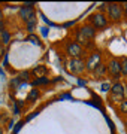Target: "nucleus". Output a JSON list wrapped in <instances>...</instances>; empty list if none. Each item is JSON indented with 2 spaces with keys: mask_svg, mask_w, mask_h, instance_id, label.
<instances>
[{
  "mask_svg": "<svg viewBox=\"0 0 127 134\" xmlns=\"http://www.w3.org/2000/svg\"><path fill=\"white\" fill-rule=\"evenodd\" d=\"M96 36V29L91 24H85L76 31V42L81 43H87L88 40H93Z\"/></svg>",
  "mask_w": 127,
  "mask_h": 134,
  "instance_id": "obj_1",
  "label": "nucleus"
},
{
  "mask_svg": "<svg viewBox=\"0 0 127 134\" xmlns=\"http://www.w3.org/2000/svg\"><path fill=\"white\" fill-rule=\"evenodd\" d=\"M123 16V3H108V18L112 23H121Z\"/></svg>",
  "mask_w": 127,
  "mask_h": 134,
  "instance_id": "obj_2",
  "label": "nucleus"
},
{
  "mask_svg": "<svg viewBox=\"0 0 127 134\" xmlns=\"http://www.w3.org/2000/svg\"><path fill=\"white\" fill-rule=\"evenodd\" d=\"M108 73H109L111 77L115 79V81H120V79H121L123 73H121V63H120V58L111 57V60L108 61Z\"/></svg>",
  "mask_w": 127,
  "mask_h": 134,
  "instance_id": "obj_3",
  "label": "nucleus"
},
{
  "mask_svg": "<svg viewBox=\"0 0 127 134\" xmlns=\"http://www.w3.org/2000/svg\"><path fill=\"white\" fill-rule=\"evenodd\" d=\"M88 24H91L96 30H100V29H105L108 25V16L105 14H100V12H94V14L90 15V18H88Z\"/></svg>",
  "mask_w": 127,
  "mask_h": 134,
  "instance_id": "obj_4",
  "label": "nucleus"
},
{
  "mask_svg": "<svg viewBox=\"0 0 127 134\" xmlns=\"http://www.w3.org/2000/svg\"><path fill=\"white\" fill-rule=\"evenodd\" d=\"M64 51H66V54H67L70 58H82V54H84L82 46H81L76 40H70V42L66 43Z\"/></svg>",
  "mask_w": 127,
  "mask_h": 134,
  "instance_id": "obj_5",
  "label": "nucleus"
},
{
  "mask_svg": "<svg viewBox=\"0 0 127 134\" xmlns=\"http://www.w3.org/2000/svg\"><path fill=\"white\" fill-rule=\"evenodd\" d=\"M67 66H69L70 73H73V75H82V73L87 70L85 61H84L82 58H70L69 63H67Z\"/></svg>",
  "mask_w": 127,
  "mask_h": 134,
  "instance_id": "obj_6",
  "label": "nucleus"
},
{
  "mask_svg": "<svg viewBox=\"0 0 127 134\" xmlns=\"http://www.w3.org/2000/svg\"><path fill=\"white\" fill-rule=\"evenodd\" d=\"M18 15H20V18L24 21V24L25 23H29L30 19H33V18H38V15H36V10H34L33 6H21L20 10H18Z\"/></svg>",
  "mask_w": 127,
  "mask_h": 134,
  "instance_id": "obj_7",
  "label": "nucleus"
},
{
  "mask_svg": "<svg viewBox=\"0 0 127 134\" xmlns=\"http://www.w3.org/2000/svg\"><path fill=\"white\" fill-rule=\"evenodd\" d=\"M100 54L99 52H93L90 57L85 60V67H87L88 72H93L94 69L97 67V64H100Z\"/></svg>",
  "mask_w": 127,
  "mask_h": 134,
  "instance_id": "obj_8",
  "label": "nucleus"
},
{
  "mask_svg": "<svg viewBox=\"0 0 127 134\" xmlns=\"http://www.w3.org/2000/svg\"><path fill=\"white\" fill-rule=\"evenodd\" d=\"M109 94H112V96H123L124 97V83L121 81H115L111 86V91Z\"/></svg>",
  "mask_w": 127,
  "mask_h": 134,
  "instance_id": "obj_9",
  "label": "nucleus"
},
{
  "mask_svg": "<svg viewBox=\"0 0 127 134\" xmlns=\"http://www.w3.org/2000/svg\"><path fill=\"white\" fill-rule=\"evenodd\" d=\"M108 73V64H103V63H100V64H97V67L93 70V75L96 79H102V77L106 76Z\"/></svg>",
  "mask_w": 127,
  "mask_h": 134,
  "instance_id": "obj_10",
  "label": "nucleus"
},
{
  "mask_svg": "<svg viewBox=\"0 0 127 134\" xmlns=\"http://www.w3.org/2000/svg\"><path fill=\"white\" fill-rule=\"evenodd\" d=\"M39 97H40L39 90H30L29 96H27V101H34V100H38Z\"/></svg>",
  "mask_w": 127,
  "mask_h": 134,
  "instance_id": "obj_11",
  "label": "nucleus"
},
{
  "mask_svg": "<svg viewBox=\"0 0 127 134\" xmlns=\"http://www.w3.org/2000/svg\"><path fill=\"white\" fill-rule=\"evenodd\" d=\"M120 63H121V73H123V76L126 77L127 76V57L126 55L120 57Z\"/></svg>",
  "mask_w": 127,
  "mask_h": 134,
  "instance_id": "obj_12",
  "label": "nucleus"
},
{
  "mask_svg": "<svg viewBox=\"0 0 127 134\" xmlns=\"http://www.w3.org/2000/svg\"><path fill=\"white\" fill-rule=\"evenodd\" d=\"M36 25H38V18H33V19H30L29 23H25V29H27V31L33 33Z\"/></svg>",
  "mask_w": 127,
  "mask_h": 134,
  "instance_id": "obj_13",
  "label": "nucleus"
},
{
  "mask_svg": "<svg viewBox=\"0 0 127 134\" xmlns=\"http://www.w3.org/2000/svg\"><path fill=\"white\" fill-rule=\"evenodd\" d=\"M33 73L38 76V75H40V77H44V75L46 73V67L45 66H39V67H36V69H33Z\"/></svg>",
  "mask_w": 127,
  "mask_h": 134,
  "instance_id": "obj_14",
  "label": "nucleus"
},
{
  "mask_svg": "<svg viewBox=\"0 0 127 134\" xmlns=\"http://www.w3.org/2000/svg\"><path fill=\"white\" fill-rule=\"evenodd\" d=\"M0 42L3 43V45H8L9 43V33L8 31H3V33H0Z\"/></svg>",
  "mask_w": 127,
  "mask_h": 134,
  "instance_id": "obj_15",
  "label": "nucleus"
},
{
  "mask_svg": "<svg viewBox=\"0 0 127 134\" xmlns=\"http://www.w3.org/2000/svg\"><path fill=\"white\" fill-rule=\"evenodd\" d=\"M48 82H49L48 77H36L31 83H33V85H42V83H48Z\"/></svg>",
  "mask_w": 127,
  "mask_h": 134,
  "instance_id": "obj_16",
  "label": "nucleus"
},
{
  "mask_svg": "<svg viewBox=\"0 0 127 134\" xmlns=\"http://www.w3.org/2000/svg\"><path fill=\"white\" fill-rule=\"evenodd\" d=\"M120 112L123 115H127V100H123L121 104H120Z\"/></svg>",
  "mask_w": 127,
  "mask_h": 134,
  "instance_id": "obj_17",
  "label": "nucleus"
},
{
  "mask_svg": "<svg viewBox=\"0 0 127 134\" xmlns=\"http://www.w3.org/2000/svg\"><path fill=\"white\" fill-rule=\"evenodd\" d=\"M27 40H31L33 43H38V45H40V39L38 37V36H33V34H30L29 37H27Z\"/></svg>",
  "mask_w": 127,
  "mask_h": 134,
  "instance_id": "obj_18",
  "label": "nucleus"
},
{
  "mask_svg": "<svg viewBox=\"0 0 127 134\" xmlns=\"http://www.w3.org/2000/svg\"><path fill=\"white\" fill-rule=\"evenodd\" d=\"M111 83H106V82H105V83H102V91H105V92H108V91H111Z\"/></svg>",
  "mask_w": 127,
  "mask_h": 134,
  "instance_id": "obj_19",
  "label": "nucleus"
},
{
  "mask_svg": "<svg viewBox=\"0 0 127 134\" xmlns=\"http://www.w3.org/2000/svg\"><path fill=\"white\" fill-rule=\"evenodd\" d=\"M5 45H3V43L0 42V57H3V55H5Z\"/></svg>",
  "mask_w": 127,
  "mask_h": 134,
  "instance_id": "obj_20",
  "label": "nucleus"
},
{
  "mask_svg": "<svg viewBox=\"0 0 127 134\" xmlns=\"http://www.w3.org/2000/svg\"><path fill=\"white\" fill-rule=\"evenodd\" d=\"M123 14L127 18V3H123Z\"/></svg>",
  "mask_w": 127,
  "mask_h": 134,
  "instance_id": "obj_21",
  "label": "nucleus"
},
{
  "mask_svg": "<svg viewBox=\"0 0 127 134\" xmlns=\"http://www.w3.org/2000/svg\"><path fill=\"white\" fill-rule=\"evenodd\" d=\"M3 31H5V23L0 21V33H3Z\"/></svg>",
  "mask_w": 127,
  "mask_h": 134,
  "instance_id": "obj_22",
  "label": "nucleus"
},
{
  "mask_svg": "<svg viewBox=\"0 0 127 134\" xmlns=\"http://www.w3.org/2000/svg\"><path fill=\"white\" fill-rule=\"evenodd\" d=\"M124 100H127V83L124 85Z\"/></svg>",
  "mask_w": 127,
  "mask_h": 134,
  "instance_id": "obj_23",
  "label": "nucleus"
},
{
  "mask_svg": "<svg viewBox=\"0 0 127 134\" xmlns=\"http://www.w3.org/2000/svg\"><path fill=\"white\" fill-rule=\"evenodd\" d=\"M0 21H3V15H2V9H0Z\"/></svg>",
  "mask_w": 127,
  "mask_h": 134,
  "instance_id": "obj_24",
  "label": "nucleus"
},
{
  "mask_svg": "<svg viewBox=\"0 0 127 134\" xmlns=\"http://www.w3.org/2000/svg\"><path fill=\"white\" fill-rule=\"evenodd\" d=\"M124 125H126V128H127V119H126V121H124Z\"/></svg>",
  "mask_w": 127,
  "mask_h": 134,
  "instance_id": "obj_25",
  "label": "nucleus"
},
{
  "mask_svg": "<svg viewBox=\"0 0 127 134\" xmlns=\"http://www.w3.org/2000/svg\"><path fill=\"white\" fill-rule=\"evenodd\" d=\"M126 82H127V76H126Z\"/></svg>",
  "mask_w": 127,
  "mask_h": 134,
  "instance_id": "obj_26",
  "label": "nucleus"
}]
</instances>
